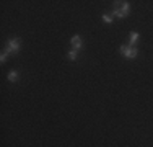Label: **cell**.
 I'll return each instance as SVG.
<instances>
[{"label":"cell","instance_id":"6da1fadb","mask_svg":"<svg viewBox=\"0 0 153 147\" xmlns=\"http://www.w3.org/2000/svg\"><path fill=\"white\" fill-rule=\"evenodd\" d=\"M130 12V5L127 2H114V15L117 18H126Z\"/></svg>","mask_w":153,"mask_h":147},{"label":"cell","instance_id":"7a4b0ae2","mask_svg":"<svg viewBox=\"0 0 153 147\" xmlns=\"http://www.w3.org/2000/svg\"><path fill=\"white\" fill-rule=\"evenodd\" d=\"M121 52L126 59H135L138 51L135 46H121Z\"/></svg>","mask_w":153,"mask_h":147},{"label":"cell","instance_id":"3957f363","mask_svg":"<svg viewBox=\"0 0 153 147\" xmlns=\"http://www.w3.org/2000/svg\"><path fill=\"white\" fill-rule=\"evenodd\" d=\"M20 46H21V41H20V38H13V39H10L8 44H7V51L5 52L7 54H15L20 51Z\"/></svg>","mask_w":153,"mask_h":147},{"label":"cell","instance_id":"277c9868","mask_svg":"<svg viewBox=\"0 0 153 147\" xmlns=\"http://www.w3.org/2000/svg\"><path fill=\"white\" fill-rule=\"evenodd\" d=\"M70 43H72V46H74L75 51L82 47V38H80V36H74V38L70 39Z\"/></svg>","mask_w":153,"mask_h":147},{"label":"cell","instance_id":"5b68a950","mask_svg":"<svg viewBox=\"0 0 153 147\" xmlns=\"http://www.w3.org/2000/svg\"><path fill=\"white\" fill-rule=\"evenodd\" d=\"M138 38H140V34H138V33H135V31L130 33V44L134 46V44H135V43L138 41Z\"/></svg>","mask_w":153,"mask_h":147},{"label":"cell","instance_id":"8992f818","mask_svg":"<svg viewBox=\"0 0 153 147\" xmlns=\"http://www.w3.org/2000/svg\"><path fill=\"white\" fill-rule=\"evenodd\" d=\"M16 79H18V74L16 72H10L8 74V80H10V82H15Z\"/></svg>","mask_w":153,"mask_h":147},{"label":"cell","instance_id":"52a82bcc","mask_svg":"<svg viewBox=\"0 0 153 147\" xmlns=\"http://www.w3.org/2000/svg\"><path fill=\"white\" fill-rule=\"evenodd\" d=\"M68 59H70V61H75V59H76V51L75 49L68 52Z\"/></svg>","mask_w":153,"mask_h":147},{"label":"cell","instance_id":"ba28073f","mask_svg":"<svg viewBox=\"0 0 153 147\" xmlns=\"http://www.w3.org/2000/svg\"><path fill=\"white\" fill-rule=\"evenodd\" d=\"M103 21H104V23H111V21H112V18L109 16V15H103Z\"/></svg>","mask_w":153,"mask_h":147},{"label":"cell","instance_id":"9c48e42d","mask_svg":"<svg viewBox=\"0 0 153 147\" xmlns=\"http://www.w3.org/2000/svg\"><path fill=\"white\" fill-rule=\"evenodd\" d=\"M7 56H8V54H7V52H2V56H0V62H2V64H3V62H5V61H7Z\"/></svg>","mask_w":153,"mask_h":147}]
</instances>
